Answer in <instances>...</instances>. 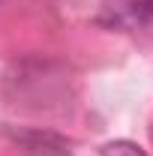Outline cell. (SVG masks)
<instances>
[{
    "mask_svg": "<svg viewBox=\"0 0 153 156\" xmlns=\"http://www.w3.org/2000/svg\"><path fill=\"white\" fill-rule=\"evenodd\" d=\"M102 156H147L144 147H138L135 141H126V138H117V141H108L102 147Z\"/></svg>",
    "mask_w": 153,
    "mask_h": 156,
    "instance_id": "cell-1",
    "label": "cell"
}]
</instances>
